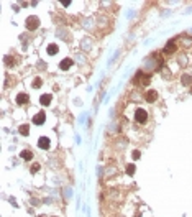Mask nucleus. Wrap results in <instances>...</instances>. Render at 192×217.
Returning a JSON list of instances; mask_svg holds the SVG:
<instances>
[{"instance_id": "1", "label": "nucleus", "mask_w": 192, "mask_h": 217, "mask_svg": "<svg viewBox=\"0 0 192 217\" xmlns=\"http://www.w3.org/2000/svg\"><path fill=\"white\" fill-rule=\"evenodd\" d=\"M135 122L138 123V125H143V123L148 122V110L143 109V107H138L135 110Z\"/></svg>"}, {"instance_id": "2", "label": "nucleus", "mask_w": 192, "mask_h": 217, "mask_svg": "<svg viewBox=\"0 0 192 217\" xmlns=\"http://www.w3.org/2000/svg\"><path fill=\"white\" fill-rule=\"evenodd\" d=\"M25 27H27V30H30V31L38 30V27H39V18H38V17H28V18L25 20Z\"/></svg>"}, {"instance_id": "3", "label": "nucleus", "mask_w": 192, "mask_h": 217, "mask_svg": "<svg viewBox=\"0 0 192 217\" xmlns=\"http://www.w3.org/2000/svg\"><path fill=\"white\" fill-rule=\"evenodd\" d=\"M46 122V114L44 112H38L36 115H33V123L35 125H43Z\"/></svg>"}, {"instance_id": "4", "label": "nucleus", "mask_w": 192, "mask_h": 217, "mask_svg": "<svg viewBox=\"0 0 192 217\" xmlns=\"http://www.w3.org/2000/svg\"><path fill=\"white\" fill-rule=\"evenodd\" d=\"M38 146L41 150H48L51 146V141H49V138L48 137H41V138H38Z\"/></svg>"}, {"instance_id": "5", "label": "nucleus", "mask_w": 192, "mask_h": 217, "mask_svg": "<svg viewBox=\"0 0 192 217\" xmlns=\"http://www.w3.org/2000/svg\"><path fill=\"white\" fill-rule=\"evenodd\" d=\"M145 99L148 100V102H154V100L158 99V92L154 91V89H150V91L145 92Z\"/></svg>"}, {"instance_id": "6", "label": "nucleus", "mask_w": 192, "mask_h": 217, "mask_svg": "<svg viewBox=\"0 0 192 217\" xmlns=\"http://www.w3.org/2000/svg\"><path fill=\"white\" fill-rule=\"evenodd\" d=\"M28 94H25V92H20L18 95H16V104L18 105H23V104H28Z\"/></svg>"}, {"instance_id": "7", "label": "nucleus", "mask_w": 192, "mask_h": 217, "mask_svg": "<svg viewBox=\"0 0 192 217\" xmlns=\"http://www.w3.org/2000/svg\"><path fill=\"white\" fill-rule=\"evenodd\" d=\"M51 100H53V95L51 94H43L41 97H39V104H41V105H49L51 104Z\"/></svg>"}, {"instance_id": "8", "label": "nucleus", "mask_w": 192, "mask_h": 217, "mask_svg": "<svg viewBox=\"0 0 192 217\" xmlns=\"http://www.w3.org/2000/svg\"><path fill=\"white\" fill-rule=\"evenodd\" d=\"M20 158L25 161H30V160H33V153L30 150H23V151H20Z\"/></svg>"}, {"instance_id": "9", "label": "nucleus", "mask_w": 192, "mask_h": 217, "mask_svg": "<svg viewBox=\"0 0 192 217\" xmlns=\"http://www.w3.org/2000/svg\"><path fill=\"white\" fill-rule=\"evenodd\" d=\"M58 51H59V48H58V45L56 43H51V45H48V48H46V53L48 54H58Z\"/></svg>"}, {"instance_id": "10", "label": "nucleus", "mask_w": 192, "mask_h": 217, "mask_svg": "<svg viewBox=\"0 0 192 217\" xmlns=\"http://www.w3.org/2000/svg\"><path fill=\"white\" fill-rule=\"evenodd\" d=\"M71 66H72V59H69V58H66V59H62V61L59 63V68L64 69V71L66 69H69Z\"/></svg>"}, {"instance_id": "11", "label": "nucleus", "mask_w": 192, "mask_h": 217, "mask_svg": "<svg viewBox=\"0 0 192 217\" xmlns=\"http://www.w3.org/2000/svg\"><path fill=\"white\" fill-rule=\"evenodd\" d=\"M173 51H176V41H168V45L164 48V53H173Z\"/></svg>"}, {"instance_id": "12", "label": "nucleus", "mask_w": 192, "mask_h": 217, "mask_svg": "<svg viewBox=\"0 0 192 217\" xmlns=\"http://www.w3.org/2000/svg\"><path fill=\"white\" fill-rule=\"evenodd\" d=\"M18 132H20V135H23V137H27V135L30 133V127H28L27 123H23V125H20Z\"/></svg>"}, {"instance_id": "13", "label": "nucleus", "mask_w": 192, "mask_h": 217, "mask_svg": "<svg viewBox=\"0 0 192 217\" xmlns=\"http://www.w3.org/2000/svg\"><path fill=\"white\" fill-rule=\"evenodd\" d=\"M41 86H43V79H41V77H35V79H33V87L39 89Z\"/></svg>"}, {"instance_id": "14", "label": "nucleus", "mask_w": 192, "mask_h": 217, "mask_svg": "<svg viewBox=\"0 0 192 217\" xmlns=\"http://www.w3.org/2000/svg\"><path fill=\"white\" fill-rule=\"evenodd\" d=\"M181 81H182L184 84H191V81H192V79H191V76H189V74H184Z\"/></svg>"}, {"instance_id": "15", "label": "nucleus", "mask_w": 192, "mask_h": 217, "mask_svg": "<svg viewBox=\"0 0 192 217\" xmlns=\"http://www.w3.org/2000/svg\"><path fill=\"white\" fill-rule=\"evenodd\" d=\"M127 173H128V174H133V173H135V164H128V166H127Z\"/></svg>"}, {"instance_id": "16", "label": "nucleus", "mask_w": 192, "mask_h": 217, "mask_svg": "<svg viewBox=\"0 0 192 217\" xmlns=\"http://www.w3.org/2000/svg\"><path fill=\"white\" fill-rule=\"evenodd\" d=\"M31 173H33V174H35L36 171H39V164H33V166H31V169H30Z\"/></svg>"}, {"instance_id": "17", "label": "nucleus", "mask_w": 192, "mask_h": 217, "mask_svg": "<svg viewBox=\"0 0 192 217\" xmlns=\"http://www.w3.org/2000/svg\"><path fill=\"white\" fill-rule=\"evenodd\" d=\"M131 156H133V160H138L140 156H141V153H140L138 150H135V153H133V155H131Z\"/></svg>"}, {"instance_id": "18", "label": "nucleus", "mask_w": 192, "mask_h": 217, "mask_svg": "<svg viewBox=\"0 0 192 217\" xmlns=\"http://www.w3.org/2000/svg\"><path fill=\"white\" fill-rule=\"evenodd\" d=\"M61 5H64V7H67V5H71V0H66V2H61Z\"/></svg>"}, {"instance_id": "19", "label": "nucleus", "mask_w": 192, "mask_h": 217, "mask_svg": "<svg viewBox=\"0 0 192 217\" xmlns=\"http://www.w3.org/2000/svg\"><path fill=\"white\" fill-rule=\"evenodd\" d=\"M187 33H189V35H191V36H192V28H191V30H189V31H187Z\"/></svg>"}, {"instance_id": "20", "label": "nucleus", "mask_w": 192, "mask_h": 217, "mask_svg": "<svg viewBox=\"0 0 192 217\" xmlns=\"http://www.w3.org/2000/svg\"><path fill=\"white\" fill-rule=\"evenodd\" d=\"M39 217H46V216H39Z\"/></svg>"}]
</instances>
